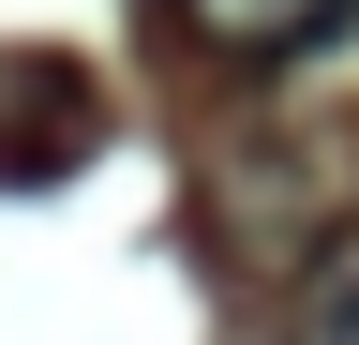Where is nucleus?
<instances>
[{"mask_svg": "<svg viewBox=\"0 0 359 345\" xmlns=\"http://www.w3.org/2000/svg\"><path fill=\"white\" fill-rule=\"evenodd\" d=\"M210 240L240 271H269V300L359 255V120H269V136L210 150Z\"/></svg>", "mask_w": 359, "mask_h": 345, "instance_id": "nucleus-1", "label": "nucleus"}, {"mask_svg": "<svg viewBox=\"0 0 359 345\" xmlns=\"http://www.w3.org/2000/svg\"><path fill=\"white\" fill-rule=\"evenodd\" d=\"M90 150H105V105H90V75H75V60H0V195L75 181Z\"/></svg>", "mask_w": 359, "mask_h": 345, "instance_id": "nucleus-2", "label": "nucleus"}, {"mask_svg": "<svg viewBox=\"0 0 359 345\" xmlns=\"http://www.w3.org/2000/svg\"><path fill=\"white\" fill-rule=\"evenodd\" d=\"M344 15H359V0H180V30H195L224 75H285V60L330 46Z\"/></svg>", "mask_w": 359, "mask_h": 345, "instance_id": "nucleus-3", "label": "nucleus"}, {"mask_svg": "<svg viewBox=\"0 0 359 345\" xmlns=\"http://www.w3.org/2000/svg\"><path fill=\"white\" fill-rule=\"evenodd\" d=\"M240 345H359V255H330V271H299Z\"/></svg>", "mask_w": 359, "mask_h": 345, "instance_id": "nucleus-4", "label": "nucleus"}]
</instances>
